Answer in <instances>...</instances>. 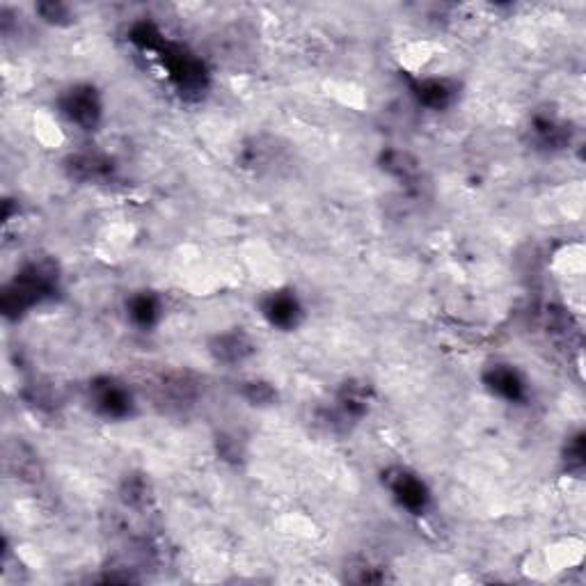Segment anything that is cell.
<instances>
[{"mask_svg":"<svg viewBox=\"0 0 586 586\" xmlns=\"http://www.w3.org/2000/svg\"><path fill=\"white\" fill-rule=\"evenodd\" d=\"M58 289V264L49 257H39L33 261H26V264L17 271V275L5 284L0 305H3L5 316H10V319H21V316L28 314L33 307L55 298Z\"/></svg>","mask_w":586,"mask_h":586,"instance_id":"cell-1","label":"cell"},{"mask_svg":"<svg viewBox=\"0 0 586 586\" xmlns=\"http://www.w3.org/2000/svg\"><path fill=\"white\" fill-rule=\"evenodd\" d=\"M149 53H154V58L168 71L170 81L177 85L181 94H200L207 90L209 71L204 67V62L195 53H190L186 46L168 42L165 35H161L149 46Z\"/></svg>","mask_w":586,"mask_h":586,"instance_id":"cell-2","label":"cell"},{"mask_svg":"<svg viewBox=\"0 0 586 586\" xmlns=\"http://www.w3.org/2000/svg\"><path fill=\"white\" fill-rule=\"evenodd\" d=\"M58 113L78 131H94L104 117V99L90 83L71 85L58 97Z\"/></svg>","mask_w":586,"mask_h":586,"instance_id":"cell-3","label":"cell"},{"mask_svg":"<svg viewBox=\"0 0 586 586\" xmlns=\"http://www.w3.org/2000/svg\"><path fill=\"white\" fill-rule=\"evenodd\" d=\"M87 401L94 408V413L110 419V422H122L129 419L136 410V399L129 385L113 376H99L87 385Z\"/></svg>","mask_w":586,"mask_h":586,"instance_id":"cell-4","label":"cell"},{"mask_svg":"<svg viewBox=\"0 0 586 586\" xmlns=\"http://www.w3.org/2000/svg\"><path fill=\"white\" fill-rule=\"evenodd\" d=\"M383 486L394 500V504L410 516H422L431 506V490L419 474L406 467H390L383 474Z\"/></svg>","mask_w":586,"mask_h":586,"instance_id":"cell-5","label":"cell"},{"mask_svg":"<svg viewBox=\"0 0 586 586\" xmlns=\"http://www.w3.org/2000/svg\"><path fill=\"white\" fill-rule=\"evenodd\" d=\"M259 310L268 326L284 332L296 330L305 319V305L293 289L268 291L259 300Z\"/></svg>","mask_w":586,"mask_h":586,"instance_id":"cell-6","label":"cell"},{"mask_svg":"<svg viewBox=\"0 0 586 586\" xmlns=\"http://www.w3.org/2000/svg\"><path fill=\"white\" fill-rule=\"evenodd\" d=\"M371 387L362 380H348L339 387L335 401H332L328 419L332 426H344L348 429L351 424H358L360 419L369 413L371 408Z\"/></svg>","mask_w":586,"mask_h":586,"instance_id":"cell-7","label":"cell"},{"mask_svg":"<svg viewBox=\"0 0 586 586\" xmlns=\"http://www.w3.org/2000/svg\"><path fill=\"white\" fill-rule=\"evenodd\" d=\"M209 353L216 362L234 367V364L250 360L257 353V344L243 328H232L211 339Z\"/></svg>","mask_w":586,"mask_h":586,"instance_id":"cell-8","label":"cell"},{"mask_svg":"<svg viewBox=\"0 0 586 586\" xmlns=\"http://www.w3.org/2000/svg\"><path fill=\"white\" fill-rule=\"evenodd\" d=\"M69 177L83 184H104V181L113 179L115 163L113 158L101 152H81L74 154L67 161Z\"/></svg>","mask_w":586,"mask_h":586,"instance_id":"cell-9","label":"cell"},{"mask_svg":"<svg viewBox=\"0 0 586 586\" xmlns=\"http://www.w3.org/2000/svg\"><path fill=\"white\" fill-rule=\"evenodd\" d=\"M483 383L495 397H500L509 403H520L527 397V383L520 376V371L511 364H493L483 376Z\"/></svg>","mask_w":586,"mask_h":586,"instance_id":"cell-10","label":"cell"},{"mask_svg":"<svg viewBox=\"0 0 586 586\" xmlns=\"http://www.w3.org/2000/svg\"><path fill=\"white\" fill-rule=\"evenodd\" d=\"M163 316V300L154 291H138L126 300V319L140 330L154 328Z\"/></svg>","mask_w":586,"mask_h":586,"instance_id":"cell-11","label":"cell"},{"mask_svg":"<svg viewBox=\"0 0 586 586\" xmlns=\"http://www.w3.org/2000/svg\"><path fill=\"white\" fill-rule=\"evenodd\" d=\"M458 87L447 78H424L413 85V94L419 106L429 110H445L454 104Z\"/></svg>","mask_w":586,"mask_h":586,"instance_id":"cell-12","label":"cell"},{"mask_svg":"<svg viewBox=\"0 0 586 586\" xmlns=\"http://www.w3.org/2000/svg\"><path fill=\"white\" fill-rule=\"evenodd\" d=\"M383 170L403 181V184H413L419 177V163L408 152H401V149H387L383 154Z\"/></svg>","mask_w":586,"mask_h":586,"instance_id":"cell-13","label":"cell"},{"mask_svg":"<svg viewBox=\"0 0 586 586\" xmlns=\"http://www.w3.org/2000/svg\"><path fill=\"white\" fill-rule=\"evenodd\" d=\"M532 131H534L536 140L541 142L543 147H550V149L566 145V140H568L566 124L554 120V117H536Z\"/></svg>","mask_w":586,"mask_h":586,"instance_id":"cell-14","label":"cell"},{"mask_svg":"<svg viewBox=\"0 0 586 586\" xmlns=\"http://www.w3.org/2000/svg\"><path fill=\"white\" fill-rule=\"evenodd\" d=\"M241 397L250 403V406H273L277 401V390L273 383H268V380H261V378H252V380H245L241 383Z\"/></svg>","mask_w":586,"mask_h":586,"instance_id":"cell-15","label":"cell"},{"mask_svg":"<svg viewBox=\"0 0 586 586\" xmlns=\"http://www.w3.org/2000/svg\"><path fill=\"white\" fill-rule=\"evenodd\" d=\"M35 14H39V19L44 23H51V26H67L74 19L71 7L65 3H39L35 5Z\"/></svg>","mask_w":586,"mask_h":586,"instance_id":"cell-16","label":"cell"},{"mask_svg":"<svg viewBox=\"0 0 586 586\" xmlns=\"http://www.w3.org/2000/svg\"><path fill=\"white\" fill-rule=\"evenodd\" d=\"M147 493H149L147 481L142 479V477H129V479H126V483H124V488H122L124 502L131 504V506H140L142 502H145L147 500Z\"/></svg>","mask_w":586,"mask_h":586,"instance_id":"cell-17","label":"cell"},{"mask_svg":"<svg viewBox=\"0 0 586 586\" xmlns=\"http://www.w3.org/2000/svg\"><path fill=\"white\" fill-rule=\"evenodd\" d=\"M564 461H566L570 472H582V467H584V435L582 433L568 440Z\"/></svg>","mask_w":586,"mask_h":586,"instance_id":"cell-18","label":"cell"}]
</instances>
